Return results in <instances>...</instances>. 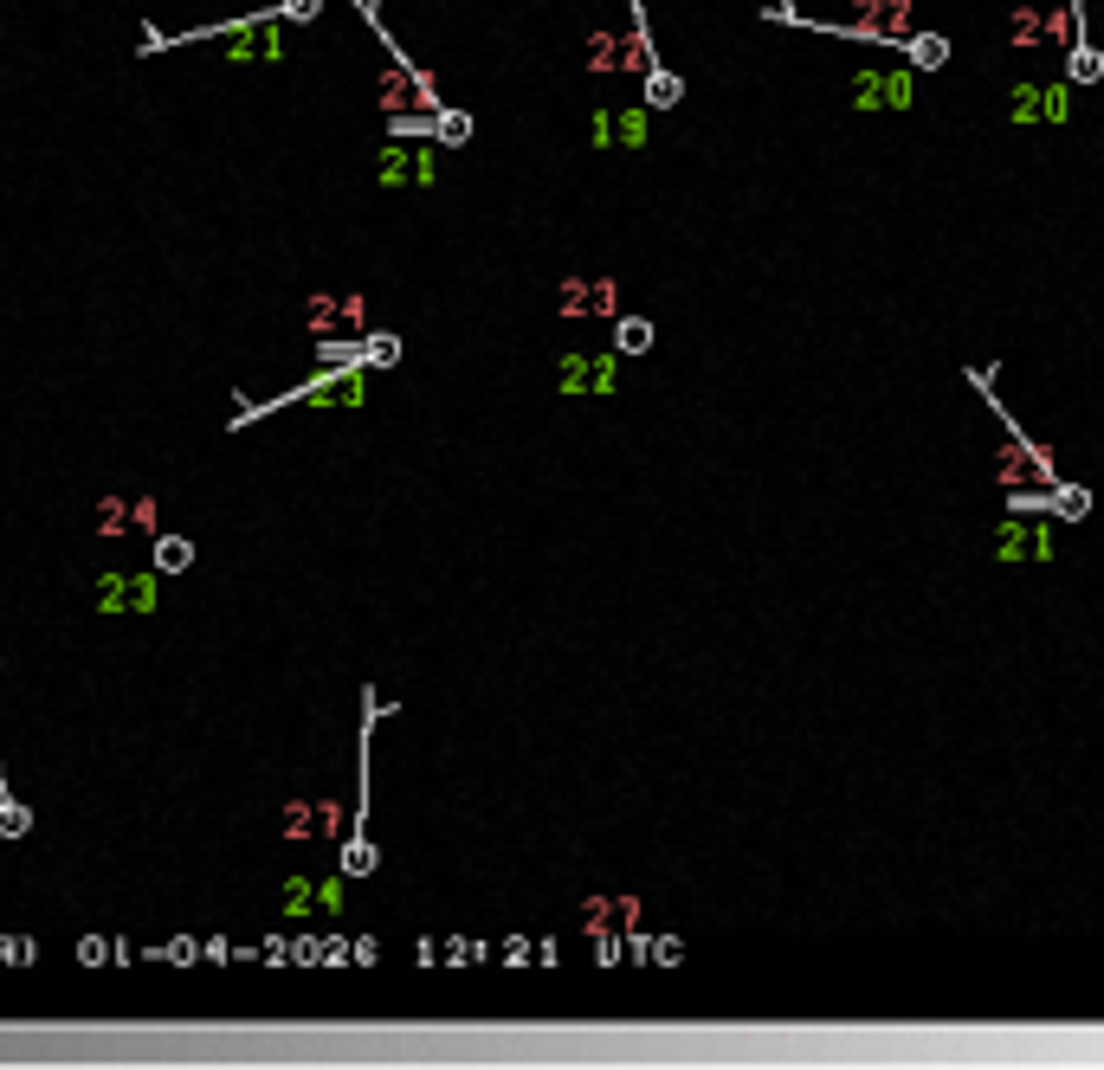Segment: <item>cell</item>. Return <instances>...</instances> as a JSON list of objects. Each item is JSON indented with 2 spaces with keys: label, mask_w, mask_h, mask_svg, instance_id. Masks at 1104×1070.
<instances>
[{
  "label": "cell",
  "mask_w": 1104,
  "mask_h": 1070,
  "mask_svg": "<svg viewBox=\"0 0 1104 1070\" xmlns=\"http://www.w3.org/2000/svg\"><path fill=\"white\" fill-rule=\"evenodd\" d=\"M679 955H685V948H679L672 935H666V942H652V960H659V967H679Z\"/></svg>",
  "instance_id": "obj_26"
},
{
  "label": "cell",
  "mask_w": 1104,
  "mask_h": 1070,
  "mask_svg": "<svg viewBox=\"0 0 1104 1070\" xmlns=\"http://www.w3.org/2000/svg\"><path fill=\"white\" fill-rule=\"evenodd\" d=\"M310 903H317V884H305V877H291V884H285V910H291V916H305Z\"/></svg>",
  "instance_id": "obj_18"
},
{
  "label": "cell",
  "mask_w": 1104,
  "mask_h": 1070,
  "mask_svg": "<svg viewBox=\"0 0 1104 1070\" xmlns=\"http://www.w3.org/2000/svg\"><path fill=\"white\" fill-rule=\"evenodd\" d=\"M1066 84H1014L1008 91V123H1066Z\"/></svg>",
  "instance_id": "obj_1"
},
{
  "label": "cell",
  "mask_w": 1104,
  "mask_h": 1070,
  "mask_svg": "<svg viewBox=\"0 0 1104 1070\" xmlns=\"http://www.w3.org/2000/svg\"><path fill=\"white\" fill-rule=\"evenodd\" d=\"M278 13H285V20H317L323 0H278Z\"/></svg>",
  "instance_id": "obj_22"
},
{
  "label": "cell",
  "mask_w": 1104,
  "mask_h": 1070,
  "mask_svg": "<svg viewBox=\"0 0 1104 1070\" xmlns=\"http://www.w3.org/2000/svg\"><path fill=\"white\" fill-rule=\"evenodd\" d=\"M556 374H563V381H556L563 394H613V387H620V362H613V355H563Z\"/></svg>",
  "instance_id": "obj_3"
},
{
  "label": "cell",
  "mask_w": 1104,
  "mask_h": 1070,
  "mask_svg": "<svg viewBox=\"0 0 1104 1070\" xmlns=\"http://www.w3.org/2000/svg\"><path fill=\"white\" fill-rule=\"evenodd\" d=\"M362 362H369V368H394V362H401V342H394V335H369V342H362Z\"/></svg>",
  "instance_id": "obj_16"
},
{
  "label": "cell",
  "mask_w": 1104,
  "mask_h": 1070,
  "mask_svg": "<svg viewBox=\"0 0 1104 1070\" xmlns=\"http://www.w3.org/2000/svg\"><path fill=\"white\" fill-rule=\"evenodd\" d=\"M472 136V116H440V143H465Z\"/></svg>",
  "instance_id": "obj_23"
},
{
  "label": "cell",
  "mask_w": 1104,
  "mask_h": 1070,
  "mask_svg": "<svg viewBox=\"0 0 1104 1070\" xmlns=\"http://www.w3.org/2000/svg\"><path fill=\"white\" fill-rule=\"evenodd\" d=\"M0 960H7V967H27V960H33V942H27V935H0Z\"/></svg>",
  "instance_id": "obj_19"
},
{
  "label": "cell",
  "mask_w": 1104,
  "mask_h": 1070,
  "mask_svg": "<svg viewBox=\"0 0 1104 1070\" xmlns=\"http://www.w3.org/2000/svg\"><path fill=\"white\" fill-rule=\"evenodd\" d=\"M317 910L337 916V910H343V884H317Z\"/></svg>",
  "instance_id": "obj_24"
},
{
  "label": "cell",
  "mask_w": 1104,
  "mask_h": 1070,
  "mask_svg": "<svg viewBox=\"0 0 1104 1070\" xmlns=\"http://www.w3.org/2000/svg\"><path fill=\"white\" fill-rule=\"evenodd\" d=\"M1098 72H1104V59L1092 52V45H1079V52H1072V77H1079V84H1092Z\"/></svg>",
  "instance_id": "obj_20"
},
{
  "label": "cell",
  "mask_w": 1104,
  "mask_h": 1070,
  "mask_svg": "<svg viewBox=\"0 0 1104 1070\" xmlns=\"http://www.w3.org/2000/svg\"><path fill=\"white\" fill-rule=\"evenodd\" d=\"M595 960H601V967H613V960H620V942H613V935H601V942H595Z\"/></svg>",
  "instance_id": "obj_28"
},
{
  "label": "cell",
  "mask_w": 1104,
  "mask_h": 1070,
  "mask_svg": "<svg viewBox=\"0 0 1104 1070\" xmlns=\"http://www.w3.org/2000/svg\"><path fill=\"white\" fill-rule=\"evenodd\" d=\"M1053 33H1066V13H1021L1014 45H1033V39H1053Z\"/></svg>",
  "instance_id": "obj_12"
},
{
  "label": "cell",
  "mask_w": 1104,
  "mask_h": 1070,
  "mask_svg": "<svg viewBox=\"0 0 1104 1070\" xmlns=\"http://www.w3.org/2000/svg\"><path fill=\"white\" fill-rule=\"evenodd\" d=\"M375 864H381V858H375V845H369V839H349V845H343V877H369Z\"/></svg>",
  "instance_id": "obj_15"
},
{
  "label": "cell",
  "mask_w": 1104,
  "mask_h": 1070,
  "mask_svg": "<svg viewBox=\"0 0 1104 1070\" xmlns=\"http://www.w3.org/2000/svg\"><path fill=\"white\" fill-rule=\"evenodd\" d=\"M104 955H111V948H104V935H84V942H78V960H84V967H97Z\"/></svg>",
  "instance_id": "obj_25"
},
{
  "label": "cell",
  "mask_w": 1104,
  "mask_h": 1070,
  "mask_svg": "<svg viewBox=\"0 0 1104 1070\" xmlns=\"http://www.w3.org/2000/svg\"><path fill=\"white\" fill-rule=\"evenodd\" d=\"M563 310H613V284H563Z\"/></svg>",
  "instance_id": "obj_10"
},
{
  "label": "cell",
  "mask_w": 1104,
  "mask_h": 1070,
  "mask_svg": "<svg viewBox=\"0 0 1104 1070\" xmlns=\"http://www.w3.org/2000/svg\"><path fill=\"white\" fill-rule=\"evenodd\" d=\"M27 832H33V812L0 793V839H27Z\"/></svg>",
  "instance_id": "obj_14"
},
{
  "label": "cell",
  "mask_w": 1104,
  "mask_h": 1070,
  "mask_svg": "<svg viewBox=\"0 0 1104 1070\" xmlns=\"http://www.w3.org/2000/svg\"><path fill=\"white\" fill-rule=\"evenodd\" d=\"M1053 549H1060L1053 529H1040V522H1008L994 554H1001V561H1053Z\"/></svg>",
  "instance_id": "obj_5"
},
{
  "label": "cell",
  "mask_w": 1104,
  "mask_h": 1070,
  "mask_svg": "<svg viewBox=\"0 0 1104 1070\" xmlns=\"http://www.w3.org/2000/svg\"><path fill=\"white\" fill-rule=\"evenodd\" d=\"M1046 503H1053V510H1060V517H1066V522L1092 517V497H1085V490H1079V484H1053V497H1046Z\"/></svg>",
  "instance_id": "obj_13"
},
{
  "label": "cell",
  "mask_w": 1104,
  "mask_h": 1070,
  "mask_svg": "<svg viewBox=\"0 0 1104 1070\" xmlns=\"http://www.w3.org/2000/svg\"><path fill=\"white\" fill-rule=\"evenodd\" d=\"M943 59H950V39H943V33H917V39H905V65H911V72H937Z\"/></svg>",
  "instance_id": "obj_8"
},
{
  "label": "cell",
  "mask_w": 1104,
  "mask_h": 1070,
  "mask_svg": "<svg viewBox=\"0 0 1104 1070\" xmlns=\"http://www.w3.org/2000/svg\"><path fill=\"white\" fill-rule=\"evenodd\" d=\"M911 97H917L911 65H905V72H859V84H853V104H859V111H911Z\"/></svg>",
  "instance_id": "obj_2"
},
{
  "label": "cell",
  "mask_w": 1104,
  "mask_h": 1070,
  "mask_svg": "<svg viewBox=\"0 0 1104 1070\" xmlns=\"http://www.w3.org/2000/svg\"><path fill=\"white\" fill-rule=\"evenodd\" d=\"M155 568H162V574L194 568V542H182V536H155Z\"/></svg>",
  "instance_id": "obj_11"
},
{
  "label": "cell",
  "mask_w": 1104,
  "mask_h": 1070,
  "mask_svg": "<svg viewBox=\"0 0 1104 1070\" xmlns=\"http://www.w3.org/2000/svg\"><path fill=\"white\" fill-rule=\"evenodd\" d=\"M647 148V111H627V116H595V148Z\"/></svg>",
  "instance_id": "obj_7"
},
{
  "label": "cell",
  "mask_w": 1104,
  "mask_h": 1070,
  "mask_svg": "<svg viewBox=\"0 0 1104 1070\" xmlns=\"http://www.w3.org/2000/svg\"><path fill=\"white\" fill-rule=\"evenodd\" d=\"M1001 471H1008V478H1040V458H1033V451H1008Z\"/></svg>",
  "instance_id": "obj_21"
},
{
  "label": "cell",
  "mask_w": 1104,
  "mask_h": 1070,
  "mask_svg": "<svg viewBox=\"0 0 1104 1070\" xmlns=\"http://www.w3.org/2000/svg\"><path fill=\"white\" fill-rule=\"evenodd\" d=\"M375 955H381V948H375V942H369V935H362V942H355V948H349V960H355V967H375Z\"/></svg>",
  "instance_id": "obj_27"
},
{
  "label": "cell",
  "mask_w": 1104,
  "mask_h": 1070,
  "mask_svg": "<svg viewBox=\"0 0 1104 1070\" xmlns=\"http://www.w3.org/2000/svg\"><path fill=\"white\" fill-rule=\"evenodd\" d=\"M859 13H873V20H853V33H866V39H905L911 33V0H866Z\"/></svg>",
  "instance_id": "obj_6"
},
{
  "label": "cell",
  "mask_w": 1104,
  "mask_h": 1070,
  "mask_svg": "<svg viewBox=\"0 0 1104 1070\" xmlns=\"http://www.w3.org/2000/svg\"><path fill=\"white\" fill-rule=\"evenodd\" d=\"M97 606L104 613H155V574H104Z\"/></svg>",
  "instance_id": "obj_4"
},
{
  "label": "cell",
  "mask_w": 1104,
  "mask_h": 1070,
  "mask_svg": "<svg viewBox=\"0 0 1104 1070\" xmlns=\"http://www.w3.org/2000/svg\"><path fill=\"white\" fill-rule=\"evenodd\" d=\"M647 349H652L647 316H620V323H613V355H647Z\"/></svg>",
  "instance_id": "obj_9"
},
{
  "label": "cell",
  "mask_w": 1104,
  "mask_h": 1070,
  "mask_svg": "<svg viewBox=\"0 0 1104 1070\" xmlns=\"http://www.w3.org/2000/svg\"><path fill=\"white\" fill-rule=\"evenodd\" d=\"M647 97L666 111V104H679V97H685V84H679L672 72H647Z\"/></svg>",
  "instance_id": "obj_17"
}]
</instances>
